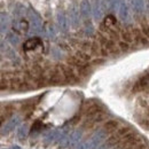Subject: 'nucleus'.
I'll use <instances>...</instances> for the list:
<instances>
[{
  "label": "nucleus",
  "mask_w": 149,
  "mask_h": 149,
  "mask_svg": "<svg viewBox=\"0 0 149 149\" xmlns=\"http://www.w3.org/2000/svg\"><path fill=\"white\" fill-rule=\"evenodd\" d=\"M130 6L136 16H141L145 10V0H130Z\"/></svg>",
  "instance_id": "obj_12"
},
{
  "label": "nucleus",
  "mask_w": 149,
  "mask_h": 149,
  "mask_svg": "<svg viewBox=\"0 0 149 149\" xmlns=\"http://www.w3.org/2000/svg\"><path fill=\"white\" fill-rule=\"evenodd\" d=\"M118 126H119V123L117 120H108L104 124L103 129L110 134V133H113V132H116V131L118 130Z\"/></svg>",
  "instance_id": "obj_23"
},
{
  "label": "nucleus",
  "mask_w": 149,
  "mask_h": 149,
  "mask_svg": "<svg viewBox=\"0 0 149 149\" xmlns=\"http://www.w3.org/2000/svg\"><path fill=\"white\" fill-rule=\"evenodd\" d=\"M96 149H110V147H109L107 143H104L103 146H101V147H97Z\"/></svg>",
  "instance_id": "obj_32"
},
{
  "label": "nucleus",
  "mask_w": 149,
  "mask_h": 149,
  "mask_svg": "<svg viewBox=\"0 0 149 149\" xmlns=\"http://www.w3.org/2000/svg\"><path fill=\"white\" fill-rule=\"evenodd\" d=\"M74 149H92L91 143H90V140H86V141H84V142L79 143V145H78Z\"/></svg>",
  "instance_id": "obj_28"
},
{
  "label": "nucleus",
  "mask_w": 149,
  "mask_h": 149,
  "mask_svg": "<svg viewBox=\"0 0 149 149\" xmlns=\"http://www.w3.org/2000/svg\"><path fill=\"white\" fill-rule=\"evenodd\" d=\"M56 19H57V24H58V28L61 29V31L67 32L69 30V19L67 17V15L63 12H58Z\"/></svg>",
  "instance_id": "obj_14"
},
{
  "label": "nucleus",
  "mask_w": 149,
  "mask_h": 149,
  "mask_svg": "<svg viewBox=\"0 0 149 149\" xmlns=\"http://www.w3.org/2000/svg\"><path fill=\"white\" fill-rule=\"evenodd\" d=\"M99 111H102V108L99 103H96L95 101H87L84 106H83V113L86 116V117H90L92 115H95Z\"/></svg>",
  "instance_id": "obj_5"
},
{
  "label": "nucleus",
  "mask_w": 149,
  "mask_h": 149,
  "mask_svg": "<svg viewBox=\"0 0 149 149\" xmlns=\"http://www.w3.org/2000/svg\"><path fill=\"white\" fill-rule=\"evenodd\" d=\"M0 21H1V32L5 33L7 32L8 26H9V16L5 12H2L0 15Z\"/></svg>",
  "instance_id": "obj_22"
},
{
  "label": "nucleus",
  "mask_w": 149,
  "mask_h": 149,
  "mask_svg": "<svg viewBox=\"0 0 149 149\" xmlns=\"http://www.w3.org/2000/svg\"><path fill=\"white\" fill-rule=\"evenodd\" d=\"M120 3H122V1H120V0H103L102 6L104 7V9H106V10L111 12V10H113L115 8H118V9H119Z\"/></svg>",
  "instance_id": "obj_16"
},
{
  "label": "nucleus",
  "mask_w": 149,
  "mask_h": 149,
  "mask_svg": "<svg viewBox=\"0 0 149 149\" xmlns=\"http://www.w3.org/2000/svg\"><path fill=\"white\" fill-rule=\"evenodd\" d=\"M83 130H74L69 136H68V146H76L79 145V140L81 139Z\"/></svg>",
  "instance_id": "obj_15"
},
{
  "label": "nucleus",
  "mask_w": 149,
  "mask_h": 149,
  "mask_svg": "<svg viewBox=\"0 0 149 149\" xmlns=\"http://www.w3.org/2000/svg\"><path fill=\"white\" fill-rule=\"evenodd\" d=\"M118 46H119V48H120V51L122 52H126L127 49H129V44L127 42H125V41H118Z\"/></svg>",
  "instance_id": "obj_30"
},
{
  "label": "nucleus",
  "mask_w": 149,
  "mask_h": 149,
  "mask_svg": "<svg viewBox=\"0 0 149 149\" xmlns=\"http://www.w3.org/2000/svg\"><path fill=\"white\" fill-rule=\"evenodd\" d=\"M28 133H29V126L26 124L21 125L19 127V130H17V138H19V140H24L26 138Z\"/></svg>",
  "instance_id": "obj_25"
},
{
  "label": "nucleus",
  "mask_w": 149,
  "mask_h": 149,
  "mask_svg": "<svg viewBox=\"0 0 149 149\" xmlns=\"http://www.w3.org/2000/svg\"><path fill=\"white\" fill-rule=\"evenodd\" d=\"M141 31L143 32V35L146 37L149 38V25L147 23V21H145V19L141 21Z\"/></svg>",
  "instance_id": "obj_27"
},
{
  "label": "nucleus",
  "mask_w": 149,
  "mask_h": 149,
  "mask_svg": "<svg viewBox=\"0 0 149 149\" xmlns=\"http://www.w3.org/2000/svg\"><path fill=\"white\" fill-rule=\"evenodd\" d=\"M48 81L52 85H58V84H63L67 81L64 72L61 68V65H57L55 68H53L51 70V74L48 76Z\"/></svg>",
  "instance_id": "obj_2"
},
{
  "label": "nucleus",
  "mask_w": 149,
  "mask_h": 149,
  "mask_svg": "<svg viewBox=\"0 0 149 149\" xmlns=\"http://www.w3.org/2000/svg\"><path fill=\"white\" fill-rule=\"evenodd\" d=\"M103 24H104V25H107V26H108V28H110V29L118 30V26H117V21H116V19H115L112 15H108V16L104 19ZM118 31H120V30H118Z\"/></svg>",
  "instance_id": "obj_24"
},
{
  "label": "nucleus",
  "mask_w": 149,
  "mask_h": 149,
  "mask_svg": "<svg viewBox=\"0 0 149 149\" xmlns=\"http://www.w3.org/2000/svg\"><path fill=\"white\" fill-rule=\"evenodd\" d=\"M29 28H30L29 22H26L25 19H16V21H14V23H13V29H14L15 32L24 33V32H26V31L29 30Z\"/></svg>",
  "instance_id": "obj_13"
},
{
  "label": "nucleus",
  "mask_w": 149,
  "mask_h": 149,
  "mask_svg": "<svg viewBox=\"0 0 149 149\" xmlns=\"http://www.w3.org/2000/svg\"><path fill=\"white\" fill-rule=\"evenodd\" d=\"M14 149H19V147H14Z\"/></svg>",
  "instance_id": "obj_33"
},
{
  "label": "nucleus",
  "mask_w": 149,
  "mask_h": 149,
  "mask_svg": "<svg viewBox=\"0 0 149 149\" xmlns=\"http://www.w3.org/2000/svg\"><path fill=\"white\" fill-rule=\"evenodd\" d=\"M108 134H109V133L104 130V129L96 131L93 135L91 136V139H88V140H90V143H91V147H92V149L97 148V147H99V146L102 143V141H103V140L107 138V135H108Z\"/></svg>",
  "instance_id": "obj_4"
},
{
  "label": "nucleus",
  "mask_w": 149,
  "mask_h": 149,
  "mask_svg": "<svg viewBox=\"0 0 149 149\" xmlns=\"http://www.w3.org/2000/svg\"><path fill=\"white\" fill-rule=\"evenodd\" d=\"M42 129V123L40 122V120H36L35 123H33V125H32V133L33 132H38V131H40Z\"/></svg>",
  "instance_id": "obj_29"
},
{
  "label": "nucleus",
  "mask_w": 149,
  "mask_h": 149,
  "mask_svg": "<svg viewBox=\"0 0 149 149\" xmlns=\"http://www.w3.org/2000/svg\"><path fill=\"white\" fill-rule=\"evenodd\" d=\"M28 16L30 19V28L32 31L35 32H40L42 30V21L40 15L38 14L37 12L33 8H29L28 9Z\"/></svg>",
  "instance_id": "obj_1"
},
{
  "label": "nucleus",
  "mask_w": 149,
  "mask_h": 149,
  "mask_svg": "<svg viewBox=\"0 0 149 149\" xmlns=\"http://www.w3.org/2000/svg\"><path fill=\"white\" fill-rule=\"evenodd\" d=\"M79 119H80V117H79V116H74V118L71 119V122H70V124H76V123H77V122H78Z\"/></svg>",
  "instance_id": "obj_31"
},
{
  "label": "nucleus",
  "mask_w": 149,
  "mask_h": 149,
  "mask_svg": "<svg viewBox=\"0 0 149 149\" xmlns=\"http://www.w3.org/2000/svg\"><path fill=\"white\" fill-rule=\"evenodd\" d=\"M21 120H22V118H21L19 116H14V117H12V118L2 126V129H1V134L5 135V134H8L9 132H12V131L14 130L19 123H21Z\"/></svg>",
  "instance_id": "obj_7"
},
{
  "label": "nucleus",
  "mask_w": 149,
  "mask_h": 149,
  "mask_svg": "<svg viewBox=\"0 0 149 149\" xmlns=\"http://www.w3.org/2000/svg\"><path fill=\"white\" fill-rule=\"evenodd\" d=\"M61 134H62V130H54V131H52V132H49V133L46 135V138H45L46 143H52V142H54L55 140L60 139Z\"/></svg>",
  "instance_id": "obj_21"
},
{
  "label": "nucleus",
  "mask_w": 149,
  "mask_h": 149,
  "mask_svg": "<svg viewBox=\"0 0 149 149\" xmlns=\"http://www.w3.org/2000/svg\"><path fill=\"white\" fill-rule=\"evenodd\" d=\"M118 15H119L120 21H122L124 24H131V23H132V16H131L130 9H129V6H127L126 2L122 1L120 7H119V9H118Z\"/></svg>",
  "instance_id": "obj_6"
},
{
  "label": "nucleus",
  "mask_w": 149,
  "mask_h": 149,
  "mask_svg": "<svg viewBox=\"0 0 149 149\" xmlns=\"http://www.w3.org/2000/svg\"><path fill=\"white\" fill-rule=\"evenodd\" d=\"M119 35H120V37H122V39H123V41H125V42H127V44L133 42V33H132V29H129V28L122 29Z\"/></svg>",
  "instance_id": "obj_19"
},
{
  "label": "nucleus",
  "mask_w": 149,
  "mask_h": 149,
  "mask_svg": "<svg viewBox=\"0 0 149 149\" xmlns=\"http://www.w3.org/2000/svg\"><path fill=\"white\" fill-rule=\"evenodd\" d=\"M40 44V39L39 38H31V39H28L24 45H23V48L25 51H32L37 47L38 45Z\"/></svg>",
  "instance_id": "obj_18"
},
{
  "label": "nucleus",
  "mask_w": 149,
  "mask_h": 149,
  "mask_svg": "<svg viewBox=\"0 0 149 149\" xmlns=\"http://www.w3.org/2000/svg\"><path fill=\"white\" fill-rule=\"evenodd\" d=\"M132 33H133V42L138 46V45H147V37L143 35V32L141 30H139L138 28H133L132 29Z\"/></svg>",
  "instance_id": "obj_8"
},
{
  "label": "nucleus",
  "mask_w": 149,
  "mask_h": 149,
  "mask_svg": "<svg viewBox=\"0 0 149 149\" xmlns=\"http://www.w3.org/2000/svg\"><path fill=\"white\" fill-rule=\"evenodd\" d=\"M70 23H71V25L74 28H77L79 25V23H80L79 12H78V9L74 6L70 9Z\"/></svg>",
  "instance_id": "obj_17"
},
{
  "label": "nucleus",
  "mask_w": 149,
  "mask_h": 149,
  "mask_svg": "<svg viewBox=\"0 0 149 149\" xmlns=\"http://www.w3.org/2000/svg\"><path fill=\"white\" fill-rule=\"evenodd\" d=\"M92 15L95 21L100 22L103 19V8H102V3L100 2V0H94L93 6H92Z\"/></svg>",
  "instance_id": "obj_10"
},
{
  "label": "nucleus",
  "mask_w": 149,
  "mask_h": 149,
  "mask_svg": "<svg viewBox=\"0 0 149 149\" xmlns=\"http://www.w3.org/2000/svg\"><path fill=\"white\" fill-rule=\"evenodd\" d=\"M136 88L138 90H148L149 88V74H145V76H142L139 80H138V83H136Z\"/></svg>",
  "instance_id": "obj_20"
},
{
  "label": "nucleus",
  "mask_w": 149,
  "mask_h": 149,
  "mask_svg": "<svg viewBox=\"0 0 149 149\" xmlns=\"http://www.w3.org/2000/svg\"><path fill=\"white\" fill-rule=\"evenodd\" d=\"M7 41L9 44H12L13 46H17L19 44V37L15 33V32H9L7 33Z\"/></svg>",
  "instance_id": "obj_26"
},
{
  "label": "nucleus",
  "mask_w": 149,
  "mask_h": 149,
  "mask_svg": "<svg viewBox=\"0 0 149 149\" xmlns=\"http://www.w3.org/2000/svg\"><path fill=\"white\" fill-rule=\"evenodd\" d=\"M79 10H80V16L83 19H90V16L92 14V6H91L90 0H81L80 6H79Z\"/></svg>",
  "instance_id": "obj_9"
},
{
  "label": "nucleus",
  "mask_w": 149,
  "mask_h": 149,
  "mask_svg": "<svg viewBox=\"0 0 149 149\" xmlns=\"http://www.w3.org/2000/svg\"><path fill=\"white\" fill-rule=\"evenodd\" d=\"M61 68L64 72V76H65V79H67V83H71V84H74L78 81V77L74 74V69L69 65H64V64H61Z\"/></svg>",
  "instance_id": "obj_11"
},
{
  "label": "nucleus",
  "mask_w": 149,
  "mask_h": 149,
  "mask_svg": "<svg viewBox=\"0 0 149 149\" xmlns=\"http://www.w3.org/2000/svg\"><path fill=\"white\" fill-rule=\"evenodd\" d=\"M106 118H107V115H106L104 112L99 111L97 113H95V115H92V116L87 117V119H86L85 123L83 124V127H84V129H91V127L95 126L96 124L103 122Z\"/></svg>",
  "instance_id": "obj_3"
}]
</instances>
